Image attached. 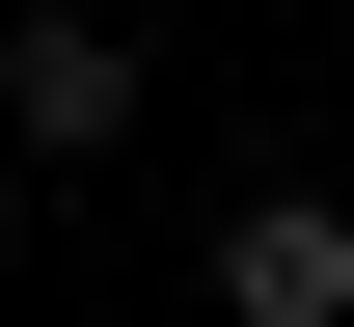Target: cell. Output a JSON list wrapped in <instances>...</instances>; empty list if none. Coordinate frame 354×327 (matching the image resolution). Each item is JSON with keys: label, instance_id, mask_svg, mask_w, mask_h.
<instances>
[{"label": "cell", "instance_id": "obj_1", "mask_svg": "<svg viewBox=\"0 0 354 327\" xmlns=\"http://www.w3.org/2000/svg\"><path fill=\"white\" fill-rule=\"evenodd\" d=\"M0 109H28V164H109V137H136V109H164V82H136V55L82 28V0H55V28L0 55Z\"/></svg>", "mask_w": 354, "mask_h": 327}, {"label": "cell", "instance_id": "obj_2", "mask_svg": "<svg viewBox=\"0 0 354 327\" xmlns=\"http://www.w3.org/2000/svg\"><path fill=\"white\" fill-rule=\"evenodd\" d=\"M218 300L245 327H354V218H327V191H245V218H218Z\"/></svg>", "mask_w": 354, "mask_h": 327}]
</instances>
